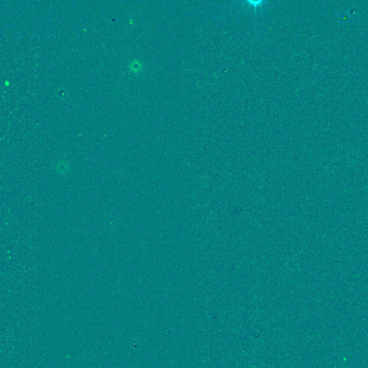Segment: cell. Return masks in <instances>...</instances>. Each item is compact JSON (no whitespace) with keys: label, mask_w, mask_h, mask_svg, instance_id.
<instances>
[{"label":"cell","mask_w":368,"mask_h":368,"mask_svg":"<svg viewBox=\"0 0 368 368\" xmlns=\"http://www.w3.org/2000/svg\"><path fill=\"white\" fill-rule=\"evenodd\" d=\"M244 1L248 5L253 7L254 8L255 12H256L258 7L263 4L264 2H265L266 0H244Z\"/></svg>","instance_id":"1"}]
</instances>
